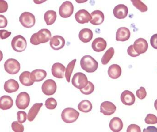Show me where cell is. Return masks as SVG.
<instances>
[{
	"instance_id": "7a4b0ae2",
	"label": "cell",
	"mask_w": 157,
	"mask_h": 132,
	"mask_svg": "<svg viewBox=\"0 0 157 132\" xmlns=\"http://www.w3.org/2000/svg\"><path fill=\"white\" fill-rule=\"evenodd\" d=\"M80 63L82 69L89 73L95 72L98 66V62L90 55L84 56L81 59Z\"/></svg>"
},
{
	"instance_id": "d4e9b609",
	"label": "cell",
	"mask_w": 157,
	"mask_h": 132,
	"mask_svg": "<svg viewBox=\"0 0 157 132\" xmlns=\"http://www.w3.org/2000/svg\"><path fill=\"white\" fill-rule=\"evenodd\" d=\"M43 105L42 103H36L33 105L28 114L27 119L29 121L32 122L35 119Z\"/></svg>"
},
{
	"instance_id": "d590c367",
	"label": "cell",
	"mask_w": 157,
	"mask_h": 132,
	"mask_svg": "<svg viewBox=\"0 0 157 132\" xmlns=\"http://www.w3.org/2000/svg\"><path fill=\"white\" fill-rule=\"evenodd\" d=\"M12 129L14 132H24V125L18 121H14L12 123Z\"/></svg>"
},
{
	"instance_id": "603a6c76",
	"label": "cell",
	"mask_w": 157,
	"mask_h": 132,
	"mask_svg": "<svg viewBox=\"0 0 157 132\" xmlns=\"http://www.w3.org/2000/svg\"><path fill=\"white\" fill-rule=\"evenodd\" d=\"M109 127L113 132H120L122 130L123 123L120 118L114 117L110 121Z\"/></svg>"
},
{
	"instance_id": "e0dca14e",
	"label": "cell",
	"mask_w": 157,
	"mask_h": 132,
	"mask_svg": "<svg viewBox=\"0 0 157 132\" xmlns=\"http://www.w3.org/2000/svg\"><path fill=\"white\" fill-rule=\"evenodd\" d=\"M65 66L59 62L55 63L52 67V73L54 77L58 78H63L65 76Z\"/></svg>"
},
{
	"instance_id": "c3c4849f",
	"label": "cell",
	"mask_w": 157,
	"mask_h": 132,
	"mask_svg": "<svg viewBox=\"0 0 157 132\" xmlns=\"http://www.w3.org/2000/svg\"><path fill=\"white\" fill-rule=\"evenodd\" d=\"M155 109L157 111V99L156 100L155 102Z\"/></svg>"
},
{
	"instance_id": "6da1fadb",
	"label": "cell",
	"mask_w": 157,
	"mask_h": 132,
	"mask_svg": "<svg viewBox=\"0 0 157 132\" xmlns=\"http://www.w3.org/2000/svg\"><path fill=\"white\" fill-rule=\"evenodd\" d=\"M51 37L50 31L46 28H43L31 36L30 42L32 45L36 46L42 43H47L50 40Z\"/></svg>"
},
{
	"instance_id": "1f68e13d",
	"label": "cell",
	"mask_w": 157,
	"mask_h": 132,
	"mask_svg": "<svg viewBox=\"0 0 157 132\" xmlns=\"http://www.w3.org/2000/svg\"><path fill=\"white\" fill-rule=\"evenodd\" d=\"M76 59L73 60L71 61L67 66L66 69H65V76L66 80L68 83H70L71 81V76L72 74L73 71L74 69L75 66V63H76Z\"/></svg>"
},
{
	"instance_id": "8d00e7d4",
	"label": "cell",
	"mask_w": 157,
	"mask_h": 132,
	"mask_svg": "<svg viewBox=\"0 0 157 132\" xmlns=\"http://www.w3.org/2000/svg\"><path fill=\"white\" fill-rule=\"evenodd\" d=\"M145 122L147 124H155L157 123V117L153 114H148L145 119Z\"/></svg>"
},
{
	"instance_id": "2e32d148",
	"label": "cell",
	"mask_w": 157,
	"mask_h": 132,
	"mask_svg": "<svg viewBox=\"0 0 157 132\" xmlns=\"http://www.w3.org/2000/svg\"><path fill=\"white\" fill-rule=\"evenodd\" d=\"M121 99L122 102L126 106H132L134 104L136 100L133 93L128 90H124L122 93Z\"/></svg>"
},
{
	"instance_id": "83f0119b",
	"label": "cell",
	"mask_w": 157,
	"mask_h": 132,
	"mask_svg": "<svg viewBox=\"0 0 157 132\" xmlns=\"http://www.w3.org/2000/svg\"><path fill=\"white\" fill-rule=\"evenodd\" d=\"M30 74L29 71H25L19 76V81L23 85L30 86L34 84V81L30 78Z\"/></svg>"
},
{
	"instance_id": "484cf974",
	"label": "cell",
	"mask_w": 157,
	"mask_h": 132,
	"mask_svg": "<svg viewBox=\"0 0 157 132\" xmlns=\"http://www.w3.org/2000/svg\"><path fill=\"white\" fill-rule=\"evenodd\" d=\"M13 101L11 97L8 96H2L0 98V109L2 110H7L12 108Z\"/></svg>"
},
{
	"instance_id": "ba28073f",
	"label": "cell",
	"mask_w": 157,
	"mask_h": 132,
	"mask_svg": "<svg viewBox=\"0 0 157 132\" xmlns=\"http://www.w3.org/2000/svg\"><path fill=\"white\" fill-rule=\"evenodd\" d=\"M29 103L30 97L25 92L19 93L16 100V105L19 109H25L29 106Z\"/></svg>"
},
{
	"instance_id": "5bb4252c",
	"label": "cell",
	"mask_w": 157,
	"mask_h": 132,
	"mask_svg": "<svg viewBox=\"0 0 157 132\" xmlns=\"http://www.w3.org/2000/svg\"><path fill=\"white\" fill-rule=\"evenodd\" d=\"M75 18L79 24H84L88 23L92 17L88 12L85 9L79 10L75 14Z\"/></svg>"
},
{
	"instance_id": "44dd1931",
	"label": "cell",
	"mask_w": 157,
	"mask_h": 132,
	"mask_svg": "<svg viewBox=\"0 0 157 132\" xmlns=\"http://www.w3.org/2000/svg\"><path fill=\"white\" fill-rule=\"evenodd\" d=\"M18 82L13 79H10L5 83L4 89L7 93H12L16 92L19 89Z\"/></svg>"
},
{
	"instance_id": "74e56055",
	"label": "cell",
	"mask_w": 157,
	"mask_h": 132,
	"mask_svg": "<svg viewBox=\"0 0 157 132\" xmlns=\"http://www.w3.org/2000/svg\"><path fill=\"white\" fill-rule=\"evenodd\" d=\"M17 119L20 123H24L26 121L27 113L24 111H19L17 112Z\"/></svg>"
},
{
	"instance_id": "4fadbf2b",
	"label": "cell",
	"mask_w": 157,
	"mask_h": 132,
	"mask_svg": "<svg viewBox=\"0 0 157 132\" xmlns=\"http://www.w3.org/2000/svg\"><path fill=\"white\" fill-rule=\"evenodd\" d=\"M64 39L60 36H55L51 38L50 41L51 47L54 50L61 49L65 46Z\"/></svg>"
},
{
	"instance_id": "8fae6325",
	"label": "cell",
	"mask_w": 157,
	"mask_h": 132,
	"mask_svg": "<svg viewBox=\"0 0 157 132\" xmlns=\"http://www.w3.org/2000/svg\"><path fill=\"white\" fill-rule=\"evenodd\" d=\"M133 47L136 52L140 55L146 52L148 49V43L144 39L140 38L135 41Z\"/></svg>"
},
{
	"instance_id": "5b68a950",
	"label": "cell",
	"mask_w": 157,
	"mask_h": 132,
	"mask_svg": "<svg viewBox=\"0 0 157 132\" xmlns=\"http://www.w3.org/2000/svg\"><path fill=\"white\" fill-rule=\"evenodd\" d=\"M88 83L86 76L81 72L75 73L72 79V84L74 86L79 89L86 87Z\"/></svg>"
},
{
	"instance_id": "277c9868",
	"label": "cell",
	"mask_w": 157,
	"mask_h": 132,
	"mask_svg": "<svg viewBox=\"0 0 157 132\" xmlns=\"http://www.w3.org/2000/svg\"><path fill=\"white\" fill-rule=\"evenodd\" d=\"M11 46L13 50L16 52H23L26 48V40L23 36L18 35L12 40Z\"/></svg>"
},
{
	"instance_id": "f6af8a7d",
	"label": "cell",
	"mask_w": 157,
	"mask_h": 132,
	"mask_svg": "<svg viewBox=\"0 0 157 132\" xmlns=\"http://www.w3.org/2000/svg\"><path fill=\"white\" fill-rule=\"evenodd\" d=\"M150 44L154 49H157V34L152 36L150 39Z\"/></svg>"
},
{
	"instance_id": "f1b7e54d",
	"label": "cell",
	"mask_w": 157,
	"mask_h": 132,
	"mask_svg": "<svg viewBox=\"0 0 157 132\" xmlns=\"http://www.w3.org/2000/svg\"><path fill=\"white\" fill-rule=\"evenodd\" d=\"M44 18L47 25H51L55 23L57 18V13L53 10L48 11L44 14Z\"/></svg>"
},
{
	"instance_id": "cb8c5ba5",
	"label": "cell",
	"mask_w": 157,
	"mask_h": 132,
	"mask_svg": "<svg viewBox=\"0 0 157 132\" xmlns=\"http://www.w3.org/2000/svg\"><path fill=\"white\" fill-rule=\"evenodd\" d=\"M108 73L110 78L117 79L121 75V68L119 65L116 64H112L109 67Z\"/></svg>"
},
{
	"instance_id": "60d3db41",
	"label": "cell",
	"mask_w": 157,
	"mask_h": 132,
	"mask_svg": "<svg viewBox=\"0 0 157 132\" xmlns=\"http://www.w3.org/2000/svg\"><path fill=\"white\" fill-rule=\"evenodd\" d=\"M8 9V4L4 0H0V13H5Z\"/></svg>"
},
{
	"instance_id": "ee69618b",
	"label": "cell",
	"mask_w": 157,
	"mask_h": 132,
	"mask_svg": "<svg viewBox=\"0 0 157 132\" xmlns=\"http://www.w3.org/2000/svg\"><path fill=\"white\" fill-rule=\"evenodd\" d=\"M7 25V20L6 17L2 15H0V28H4Z\"/></svg>"
},
{
	"instance_id": "d6a6232c",
	"label": "cell",
	"mask_w": 157,
	"mask_h": 132,
	"mask_svg": "<svg viewBox=\"0 0 157 132\" xmlns=\"http://www.w3.org/2000/svg\"><path fill=\"white\" fill-rule=\"evenodd\" d=\"M131 2L134 6L142 13L147 12L148 10L147 6L140 0H131Z\"/></svg>"
},
{
	"instance_id": "9a60e30c",
	"label": "cell",
	"mask_w": 157,
	"mask_h": 132,
	"mask_svg": "<svg viewBox=\"0 0 157 132\" xmlns=\"http://www.w3.org/2000/svg\"><path fill=\"white\" fill-rule=\"evenodd\" d=\"M113 13L118 19H124L128 15V7L124 4L118 5L113 9Z\"/></svg>"
},
{
	"instance_id": "7c38bea8",
	"label": "cell",
	"mask_w": 157,
	"mask_h": 132,
	"mask_svg": "<svg viewBox=\"0 0 157 132\" xmlns=\"http://www.w3.org/2000/svg\"><path fill=\"white\" fill-rule=\"evenodd\" d=\"M116 110V107L112 102L109 101L102 102L100 106V112L106 116H110Z\"/></svg>"
},
{
	"instance_id": "7dc6e473",
	"label": "cell",
	"mask_w": 157,
	"mask_h": 132,
	"mask_svg": "<svg viewBox=\"0 0 157 132\" xmlns=\"http://www.w3.org/2000/svg\"><path fill=\"white\" fill-rule=\"evenodd\" d=\"M3 57V55L2 52L0 50V62L2 60Z\"/></svg>"
},
{
	"instance_id": "e575fe53",
	"label": "cell",
	"mask_w": 157,
	"mask_h": 132,
	"mask_svg": "<svg viewBox=\"0 0 157 132\" xmlns=\"http://www.w3.org/2000/svg\"><path fill=\"white\" fill-rule=\"evenodd\" d=\"M45 106L48 109H54L56 108L57 106V101L53 98H49L46 100Z\"/></svg>"
},
{
	"instance_id": "bcb514c9",
	"label": "cell",
	"mask_w": 157,
	"mask_h": 132,
	"mask_svg": "<svg viewBox=\"0 0 157 132\" xmlns=\"http://www.w3.org/2000/svg\"><path fill=\"white\" fill-rule=\"evenodd\" d=\"M143 132H157V128L155 126H148L143 130Z\"/></svg>"
},
{
	"instance_id": "8992f818",
	"label": "cell",
	"mask_w": 157,
	"mask_h": 132,
	"mask_svg": "<svg viewBox=\"0 0 157 132\" xmlns=\"http://www.w3.org/2000/svg\"><path fill=\"white\" fill-rule=\"evenodd\" d=\"M19 22L24 27L30 28L35 25L36 18L35 16L31 13L24 12L20 16Z\"/></svg>"
},
{
	"instance_id": "836d02e7",
	"label": "cell",
	"mask_w": 157,
	"mask_h": 132,
	"mask_svg": "<svg viewBox=\"0 0 157 132\" xmlns=\"http://www.w3.org/2000/svg\"><path fill=\"white\" fill-rule=\"evenodd\" d=\"M95 89L94 85L90 81H88L87 85L86 87L80 89L81 93L85 95H89L93 93Z\"/></svg>"
},
{
	"instance_id": "ab89813d",
	"label": "cell",
	"mask_w": 157,
	"mask_h": 132,
	"mask_svg": "<svg viewBox=\"0 0 157 132\" xmlns=\"http://www.w3.org/2000/svg\"><path fill=\"white\" fill-rule=\"evenodd\" d=\"M126 132H141V128L135 124H132L127 128Z\"/></svg>"
},
{
	"instance_id": "52a82bcc",
	"label": "cell",
	"mask_w": 157,
	"mask_h": 132,
	"mask_svg": "<svg viewBox=\"0 0 157 132\" xmlns=\"http://www.w3.org/2000/svg\"><path fill=\"white\" fill-rule=\"evenodd\" d=\"M4 69L6 72L10 74H15L19 72L20 64L17 60L13 58L8 59L5 62Z\"/></svg>"
},
{
	"instance_id": "f35d334b",
	"label": "cell",
	"mask_w": 157,
	"mask_h": 132,
	"mask_svg": "<svg viewBox=\"0 0 157 132\" xmlns=\"http://www.w3.org/2000/svg\"><path fill=\"white\" fill-rule=\"evenodd\" d=\"M136 95L137 97L140 100L145 98L147 96V92L144 87H141L138 90H136Z\"/></svg>"
},
{
	"instance_id": "4316f807",
	"label": "cell",
	"mask_w": 157,
	"mask_h": 132,
	"mask_svg": "<svg viewBox=\"0 0 157 132\" xmlns=\"http://www.w3.org/2000/svg\"><path fill=\"white\" fill-rule=\"evenodd\" d=\"M79 40L84 43H88L90 41L93 37V32L89 28H83L80 30L78 35Z\"/></svg>"
},
{
	"instance_id": "ffe728a7",
	"label": "cell",
	"mask_w": 157,
	"mask_h": 132,
	"mask_svg": "<svg viewBox=\"0 0 157 132\" xmlns=\"http://www.w3.org/2000/svg\"><path fill=\"white\" fill-rule=\"evenodd\" d=\"M91 18L90 23L94 25H99L103 23L105 18L104 14L99 10H95L91 13Z\"/></svg>"
},
{
	"instance_id": "7bdbcfd3",
	"label": "cell",
	"mask_w": 157,
	"mask_h": 132,
	"mask_svg": "<svg viewBox=\"0 0 157 132\" xmlns=\"http://www.w3.org/2000/svg\"><path fill=\"white\" fill-rule=\"evenodd\" d=\"M12 33L6 30H0V39H6L10 36Z\"/></svg>"
},
{
	"instance_id": "9c48e42d",
	"label": "cell",
	"mask_w": 157,
	"mask_h": 132,
	"mask_svg": "<svg viewBox=\"0 0 157 132\" xmlns=\"http://www.w3.org/2000/svg\"><path fill=\"white\" fill-rule=\"evenodd\" d=\"M57 85L53 79H49L46 80L42 84L41 89L42 92L46 96H52L56 93Z\"/></svg>"
},
{
	"instance_id": "30bf717a",
	"label": "cell",
	"mask_w": 157,
	"mask_h": 132,
	"mask_svg": "<svg viewBox=\"0 0 157 132\" xmlns=\"http://www.w3.org/2000/svg\"><path fill=\"white\" fill-rule=\"evenodd\" d=\"M74 10V7L72 3L70 1H66L60 6L59 13L61 17L68 18L73 14Z\"/></svg>"
},
{
	"instance_id": "4dcf8cb0",
	"label": "cell",
	"mask_w": 157,
	"mask_h": 132,
	"mask_svg": "<svg viewBox=\"0 0 157 132\" xmlns=\"http://www.w3.org/2000/svg\"><path fill=\"white\" fill-rule=\"evenodd\" d=\"M114 54V49L113 47L110 48L105 52L101 58V62L103 65H107L109 62Z\"/></svg>"
},
{
	"instance_id": "d6986e66",
	"label": "cell",
	"mask_w": 157,
	"mask_h": 132,
	"mask_svg": "<svg viewBox=\"0 0 157 132\" xmlns=\"http://www.w3.org/2000/svg\"><path fill=\"white\" fill-rule=\"evenodd\" d=\"M107 44L106 40L102 38L95 39L92 43V48L96 52H100L105 50Z\"/></svg>"
},
{
	"instance_id": "f546056e",
	"label": "cell",
	"mask_w": 157,
	"mask_h": 132,
	"mask_svg": "<svg viewBox=\"0 0 157 132\" xmlns=\"http://www.w3.org/2000/svg\"><path fill=\"white\" fill-rule=\"evenodd\" d=\"M78 110L84 113H88L91 111L92 109V103L89 100H82L78 104Z\"/></svg>"
},
{
	"instance_id": "ac0fdd59",
	"label": "cell",
	"mask_w": 157,
	"mask_h": 132,
	"mask_svg": "<svg viewBox=\"0 0 157 132\" xmlns=\"http://www.w3.org/2000/svg\"><path fill=\"white\" fill-rule=\"evenodd\" d=\"M131 36V32L127 28L123 27L120 28L116 33L117 41H125L128 40Z\"/></svg>"
},
{
	"instance_id": "b9f144b4",
	"label": "cell",
	"mask_w": 157,
	"mask_h": 132,
	"mask_svg": "<svg viewBox=\"0 0 157 132\" xmlns=\"http://www.w3.org/2000/svg\"><path fill=\"white\" fill-rule=\"evenodd\" d=\"M127 53H128L129 56L132 57H133V58H135V57L140 56V54H138L136 52L134 49L133 45H131V46H129L128 49H127Z\"/></svg>"
},
{
	"instance_id": "7402d4cb",
	"label": "cell",
	"mask_w": 157,
	"mask_h": 132,
	"mask_svg": "<svg viewBox=\"0 0 157 132\" xmlns=\"http://www.w3.org/2000/svg\"><path fill=\"white\" fill-rule=\"evenodd\" d=\"M47 73L43 69H35L30 74V78L35 82H40L47 77Z\"/></svg>"
},
{
	"instance_id": "3957f363",
	"label": "cell",
	"mask_w": 157,
	"mask_h": 132,
	"mask_svg": "<svg viewBox=\"0 0 157 132\" xmlns=\"http://www.w3.org/2000/svg\"><path fill=\"white\" fill-rule=\"evenodd\" d=\"M79 113L73 108H66L63 111L61 118L64 122L67 123H74L78 119Z\"/></svg>"
}]
</instances>
